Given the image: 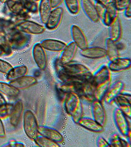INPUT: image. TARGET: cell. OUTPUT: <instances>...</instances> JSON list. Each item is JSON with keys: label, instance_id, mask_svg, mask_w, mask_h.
Here are the masks:
<instances>
[{"label": "cell", "instance_id": "cell-1", "mask_svg": "<svg viewBox=\"0 0 131 147\" xmlns=\"http://www.w3.org/2000/svg\"><path fill=\"white\" fill-rule=\"evenodd\" d=\"M57 65V70H60L66 75L77 78H88L93 77V75L85 65L76 62H70L62 65L59 61Z\"/></svg>", "mask_w": 131, "mask_h": 147}, {"label": "cell", "instance_id": "cell-2", "mask_svg": "<svg viewBox=\"0 0 131 147\" xmlns=\"http://www.w3.org/2000/svg\"><path fill=\"white\" fill-rule=\"evenodd\" d=\"M23 127L27 136L32 140L38 136V122L35 116L31 110H26L24 113Z\"/></svg>", "mask_w": 131, "mask_h": 147}, {"label": "cell", "instance_id": "cell-3", "mask_svg": "<svg viewBox=\"0 0 131 147\" xmlns=\"http://www.w3.org/2000/svg\"><path fill=\"white\" fill-rule=\"evenodd\" d=\"M4 38L9 44L12 49L20 50L24 48L29 44L31 36L30 34L15 29Z\"/></svg>", "mask_w": 131, "mask_h": 147}, {"label": "cell", "instance_id": "cell-4", "mask_svg": "<svg viewBox=\"0 0 131 147\" xmlns=\"http://www.w3.org/2000/svg\"><path fill=\"white\" fill-rule=\"evenodd\" d=\"M113 117L114 123L121 134L127 138L131 136V128L128 117L120 108L114 109Z\"/></svg>", "mask_w": 131, "mask_h": 147}, {"label": "cell", "instance_id": "cell-5", "mask_svg": "<svg viewBox=\"0 0 131 147\" xmlns=\"http://www.w3.org/2000/svg\"><path fill=\"white\" fill-rule=\"evenodd\" d=\"M16 30L30 35H39L45 32V28L43 26L32 21L26 20L20 22L15 26Z\"/></svg>", "mask_w": 131, "mask_h": 147}, {"label": "cell", "instance_id": "cell-6", "mask_svg": "<svg viewBox=\"0 0 131 147\" xmlns=\"http://www.w3.org/2000/svg\"><path fill=\"white\" fill-rule=\"evenodd\" d=\"M32 56L37 67L41 70H45L47 66V56L45 50L41 43H36L32 49Z\"/></svg>", "mask_w": 131, "mask_h": 147}, {"label": "cell", "instance_id": "cell-7", "mask_svg": "<svg viewBox=\"0 0 131 147\" xmlns=\"http://www.w3.org/2000/svg\"><path fill=\"white\" fill-rule=\"evenodd\" d=\"M63 15V9L61 7H58L53 9L45 24L46 28L50 30L57 29L61 22Z\"/></svg>", "mask_w": 131, "mask_h": 147}, {"label": "cell", "instance_id": "cell-8", "mask_svg": "<svg viewBox=\"0 0 131 147\" xmlns=\"http://www.w3.org/2000/svg\"><path fill=\"white\" fill-rule=\"evenodd\" d=\"M91 111L93 119L104 127L106 122V113L102 102L95 100L92 102Z\"/></svg>", "mask_w": 131, "mask_h": 147}, {"label": "cell", "instance_id": "cell-9", "mask_svg": "<svg viewBox=\"0 0 131 147\" xmlns=\"http://www.w3.org/2000/svg\"><path fill=\"white\" fill-rule=\"evenodd\" d=\"M80 96L76 93L67 94L64 102V105L67 113L72 116L82 105Z\"/></svg>", "mask_w": 131, "mask_h": 147}, {"label": "cell", "instance_id": "cell-10", "mask_svg": "<svg viewBox=\"0 0 131 147\" xmlns=\"http://www.w3.org/2000/svg\"><path fill=\"white\" fill-rule=\"evenodd\" d=\"M70 31L73 41L76 44L78 48L82 50L88 47L86 35L79 26L73 25L71 27Z\"/></svg>", "mask_w": 131, "mask_h": 147}, {"label": "cell", "instance_id": "cell-11", "mask_svg": "<svg viewBox=\"0 0 131 147\" xmlns=\"http://www.w3.org/2000/svg\"><path fill=\"white\" fill-rule=\"evenodd\" d=\"M81 7L87 18L93 23H97L100 17L95 4L91 0H81Z\"/></svg>", "mask_w": 131, "mask_h": 147}, {"label": "cell", "instance_id": "cell-12", "mask_svg": "<svg viewBox=\"0 0 131 147\" xmlns=\"http://www.w3.org/2000/svg\"><path fill=\"white\" fill-rule=\"evenodd\" d=\"M131 65V59L129 58L118 57L110 61L107 66L111 71L120 72L130 68Z\"/></svg>", "mask_w": 131, "mask_h": 147}, {"label": "cell", "instance_id": "cell-13", "mask_svg": "<svg viewBox=\"0 0 131 147\" xmlns=\"http://www.w3.org/2000/svg\"><path fill=\"white\" fill-rule=\"evenodd\" d=\"M37 80L35 77L32 76L26 75L11 80L10 84L19 90L28 88L35 85Z\"/></svg>", "mask_w": 131, "mask_h": 147}, {"label": "cell", "instance_id": "cell-14", "mask_svg": "<svg viewBox=\"0 0 131 147\" xmlns=\"http://www.w3.org/2000/svg\"><path fill=\"white\" fill-rule=\"evenodd\" d=\"M119 107L126 116L130 118L131 117V97L130 94L121 93L116 97L114 100Z\"/></svg>", "mask_w": 131, "mask_h": 147}, {"label": "cell", "instance_id": "cell-15", "mask_svg": "<svg viewBox=\"0 0 131 147\" xmlns=\"http://www.w3.org/2000/svg\"><path fill=\"white\" fill-rule=\"evenodd\" d=\"M77 50L78 47L76 44L73 41L70 42L62 51L59 61L62 65L72 62Z\"/></svg>", "mask_w": 131, "mask_h": 147}, {"label": "cell", "instance_id": "cell-16", "mask_svg": "<svg viewBox=\"0 0 131 147\" xmlns=\"http://www.w3.org/2000/svg\"><path fill=\"white\" fill-rule=\"evenodd\" d=\"M124 88V84L120 80L114 82L112 85H110L104 98L106 102L108 104L113 103L116 97L122 92Z\"/></svg>", "mask_w": 131, "mask_h": 147}, {"label": "cell", "instance_id": "cell-17", "mask_svg": "<svg viewBox=\"0 0 131 147\" xmlns=\"http://www.w3.org/2000/svg\"><path fill=\"white\" fill-rule=\"evenodd\" d=\"M106 7V11L102 20L105 25L109 27L114 20L118 17V11L116 9L114 2H108Z\"/></svg>", "mask_w": 131, "mask_h": 147}, {"label": "cell", "instance_id": "cell-18", "mask_svg": "<svg viewBox=\"0 0 131 147\" xmlns=\"http://www.w3.org/2000/svg\"><path fill=\"white\" fill-rule=\"evenodd\" d=\"M80 54L82 57L89 59H100L106 57L105 49L99 47H87L81 50Z\"/></svg>", "mask_w": 131, "mask_h": 147}, {"label": "cell", "instance_id": "cell-19", "mask_svg": "<svg viewBox=\"0 0 131 147\" xmlns=\"http://www.w3.org/2000/svg\"><path fill=\"white\" fill-rule=\"evenodd\" d=\"M111 80V71L107 66L103 65L93 75L94 86Z\"/></svg>", "mask_w": 131, "mask_h": 147}, {"label": "cell", "instance_id": "cell-20", "mask_svg": "<svg viewBox=\"0 0 131 147\" xmlns=\"http://www.w3.org/2000/svg\"><path fill=\"white\" fill-rule=\"evenodd\" d=\"M38 133L39 135L53 141L57 143L63 141L62 134L55 129L46 126H39Z\"/></svg>", "mask_w": 131, "mask_h": 147}, {"label": "cell", "instance_id": "cell-21", "mask_svg": "<svg viewBox=\"0 0 131 147\" xmlns=\"http://www.w3.org/2000/svg\"><path fill=\"white\" fill-rule=\"evenodd\" d=\"M24 111V105L22 100H18L13 106L9 115V120L11 125L17 127L21 121Z\"/></svg>", "mask_w": 131, "mask_h": 147}, {"label": "cell", "instance_id": "cell-22", "mask_svg": "<svg viewBox=\"0 0 131 147\" xmlns=\"http://www.w3.org/2000/svg\"><path fill=\"white\" fill-rule=\"evenodd\" d=\"M40 43L45 50L54 52H62L67 45L65 42L54 39H44Z\"/></svg>", "mask_w": 131, "mask_h": 147}, {"label": "cell", "instance_id": "cell-23", "mask_svg": "<svg viewBox=\"0 0 131 147\" xmlns=\"http://www.w3.org/2000/svg\"><path fill=\"white\" fill-rule=\"evenodd\" d=\"M77 124L93 132L100 133L104 131V127L90 118L82 117L78 122Z\"/></svg>", "mask_w": 131, "mask_h": 147}, {"label": "cell", "instance_id": "cell-24", "mask_svg": "<svg viewBox=\"0 0 131 147\" xmlns=\"http://www.w3.org/2000/svg\"><path fill=\"white\" fill-rule=\"evenodd\" d=\"M6 5L12 15H20L29 14L23 3L19 0H7Z\"/></svg>", "mask_w": 131, "mask_h": 147}, {"label": "cell", "instance_id": "cell-25", "mask_svg": "<svg viewBox=\"0 0 131 147\" xmlns=\"http://www.w3.org/2000/svg\"><path fill=\"white\" fill-rule=\"evenodd\" d=\"M50 0H41L38 5V11L41 21L45 24L52 10Z\"/></svg>", "mask_w": 131, "mask_h": 147}, {"label": "cell", "instance_id": "cell-26", "mask_svg": "<svg viewBox=\"0 0 131 147\" xmlns=\"http://www.w3.org/2000/svg\"><path fill=\"white\" fill-rule=\"evenodd\" d=\"M109 38L114 42L119 41L122 36L121 20L118 17L109 26Z\"/></svg>", "mask_w": 131, "mask_h": 147}, {"label": "cell", "instance_id": "cell-27", "mask_svg": "<svg viewBox=\"0 0 131 147\" xmlns=\"http://www.w3.org/2000/svg\"><path fill=\"white\" fill-rule=\"evenodd\" d=\"M94 89L95 86L93 81L85 82L82 84L79 95L80 94V95L86 100L92 102L95 100L94 96Z\"/></svg>", "mask_w": 131, "mask_h": 147}, {"label": "cell", "instance_id": "cell-28", "mask_svg": "<svg viewBox=\"0 0 131 147\" xmlns=\"http://www.w3.org/2000/svg\"><path fill=\"white\" fill-rule=\"evenodd\" d=\"M105 46L106 57H108L109 61H111L120 57V54L116 42H114L109 37L106 39Z\"/></svg>", "mask_w": 131, "mask_h": 147}, {"label": "cell", "instance_id": "cell-29", "mask_svg": "<svg viewBox=\"0 0 131 147\" xmlns=\"http://www.w3.org/2000/svg\"><path fill=\"white\" fill-rule=\"evenodd\" d=\"M84 84L73 82H63V84L59 85V89L61 92L66 94L73 92L77 93L79 95L82 84Z\"/></svg>", "mask_w": 131, "mask_h": 147}, {"label": "cell", "instance_id": "cell-30", "mask_svg": "<svg viewBox=\"0 0 131 147\" xmlns=\"http://www.w3.org/2000/svg\"><path fill=\"white\" fill-rule=\"evenodd\" d=\"M15 25L10 20L0 18V37H5L15 30Z\"/></svg>", "mask_w": 131, "mask_h": 147}, {"label": "cell", "instance_id": "cell-31", "mask_svg": "<svg viewBox=\"0 0 131 147\" xmlns=\"http://www.w3.org/2000/svg\"><path fill=\"white\" fill-rule=\"evenodd\" d=\"M111 80L95 86L94 96L96 100L102 102L111 85Z\"/></svg>", "mask_w": 131, "mask_h": 147}, {"label": "cell", "instance_id": "cell-32", "mask_svg": "<svg viewBox=\"0 0 131 147\" xmlns=\"http://www.w3.org/2000/svg\"><path fill=\"white\" fill-rule=\"evenodd\" d=\"M28 69L27 66L24 65L19 66L14 68L13 67L10 72L7 74V79L8 80L11 81L19 78L20 77L26 75L28 73Z\"/></svg>", "mask_w": 131, "mask_h": 147}, {"label": "cell", "instance_id": "cell-33", "mask_svg": "<svg viewBox=\"0 0 131 147\" xmlns=\"http://www.w3.org/2000/svg\"><path fill=\"white\" fill-rule=\"evenodd\" d=\"M0 93L9 97H15L18 95L20 93V91L10 84L0 82Z\"/></svg>", "mask_w": 131, "mask_h": 147}, {"label": "cell", "instance_id": "cell-34", "mask_svg": "<svg viewBox=\"0 0 131 147\" xmlns=\"http://www.w3.org/2000/svg\"><path fill=\"white\" fill-rule=\"evenodd\" d=\"M34 141L35 144L38 146L41 147H59V144L49 139L42 136L39 134L37 137H36Z\"/></svg>", "mask_w": 131, "mask_h": 147}, {"label": "cell", "instance_id": "cell-35", "mask_svg": "<svg viewBox=\"0 0 131 147\" xmlns=\"http://www.w3.org/2000/svg\"><path fill=\"white\" fill-rule=\"evenodd\" d=\"M68 11L73 15L79 13L81 7L80 0H63Z\"/></svg>", "mask_w": 131, "mask_h": 147}, {"label": "cell", "instance_id": "cell-36", "mask_svg": "<svg viewBox=\"0 0 131 147\" xmlns=\"http://www.w3.org/2000/svg\"><path fill=\"white\" fill-rule=\"evenodd\" d=\"M109 143L111 147H130V144L124 139L120 137L118 134H113Z\"/></svg>", "mask_w": 131, "mask_h": 147}, {"label": "cell", "instance_id": "cell-37", "mask_svg": "<svg viewBox=\"0 0 131 147\" xmlns=\"http://www.w3.org/2000/svg\"><path fill=\"white\" fill-rule=\"evenodd\" d=\"M24 7L28 12L32 13H37L38 11V5L37 2L32 0H28L23 3Z\"/></svg>", "mask_w": 131, "mask_h": 147}, {"label": "cell", "instance_id": "cell-38", "mask_svg": "<svg viewBox=\"0 0 131 147\" xmlns=\"http://www.w3.org/2000/svg\"><path fill=\"white\" fill-rule=\"evenodd\" d=\"M0 48L2 49L3 55H9L12 54V49L4 37L0 38Z\"/></svg>", "mask_w": 131, "mask_h": 147}, {"label": "cell", "instance_id": "cell-39", "mask_svg": "<svg viewBox=\"0 0 131 147\" xmlns=\"http://www.w3.org/2000/svg\"><path fill=\"white\" fill-rule=\"evenodd\" d=\"M13 105L11 104H7L0 107V117L6 118L10 115Z\"/></svg>", "mask_w": 131, "mask_h": 147}, {"label": "cell", "instance_id": "cell-40", "mask_svg": "<svg viewBox=\"0 0 131 147\" xmlns=\"http://www.w3.org/2000/svg\"><path fill=\"white\" fill-rule=\"evenodd\" d=\"M114 3L118 11H123L131 5V0H117Z\"/></svg>", "mask_w": 131, "mask_h": 147}, {"label": "cell", "instance_id": "cell-41", "mask_svg": "<svg viewBox=\"0 0 131 147\" xmlns=\"http://www.w3.org/2000/svg\"><path fill=\"white\" fill-rule=\"evenodd\" d=\"M12 68V66L9 62L0 59V72L7 74Z\"/></svg>", "mask_w": 131, "mask_h": 147}, {"label": "cell", "instance_id": "cell-42", "mask_svg": "<svg viewBox=\"0 0 131 147\" xmlns=\"http://www.w3.org/2000/svg\"><path fill=\"white\" fill-rule=\"evenodd\" d=\"M83 112H84V110H83V107L82 104L77 110H76L75 112L73 114V115L71 116L73 120L75 123H76V124H77L79 121L82 118Z\"/></svg>", "mask_w": 131, "mask_h": 147}, {"label": "cell", "instance_id": "cell-43", "mask_svg": "<svg viewBox=\"0 0 131 147\" xmlns=\"http://www.w3.org/2000/svg\"><path fill=\"white\" fill-rule=\"evenodd\" d=\"M95 6L96 7V10L97 11L100 19H102L106 11V5H104L102 3H95Z\"/></svg>", "mask_w": 131, "mask_h": 147}, {"label": "cell", "instance_id": "cell-44", "mask_svg": "<svg viewBox=\"0 0 131 147\" xmlns=\"http://www.w3.org/2000/svg\"><path fill=\"white\" fill-rule=\"evenodd\" d=\"M96 144L98 147H111L109 143L105 139L101 136L98 137L97 139Z\"/></svg>", "mask_w": 131, "mask_h": 147}, {"label": "cell", "instance_id": "cell-45", "mask_svg": "<svg viewBox=\"0 0 131 147\" xmlns=\"http://www.w3.org/2000/svg\"><path fill=\"white\" fill-rule=\"evenodd\" d=\"M5 147H25L24 144L21 142L17 141H10L7 145L5 146Z\"/></svg>", "mask_w": 131, "mask_h": 147}, {"label": "cell", "instance_id": "cell-46", "mask_svg": "<svg viewBox=\"0 0 131 147\" xmlns=\"http://www.w3.org/2000/svg\"><path fill=\"white\" fill-rule=\"evenodd\" d=\"M5 136V131L3 123L0 119V137L4 138Z\"/></svg>", "mask_w": 131, "mask_h": 147}, {"label": "cell", "instance_id": "cell-47", "mask_svg": "<svg viewBox=\"0 0 131 147\" xmlns=\"http://www.w3.org/2000/svg\"><path fill=\"white\" fill-rule=\"evenodd\" d=\"M63 0H50L51 4L53 9L59 7Z\"/></svg>", "mask_w": 131, "mask_h": 147}, {"label": "cell", "instance_id": "cell-48", "mask_svg": "<svg viewBox=\"0 0 131 147\" xmlns=\"http://www.w3.org/2000/svg\"><path fill=\"white\" fill-rule=\"evenodd\" d=\"M125 16L128 18H131V5L129 7L126 8L124 10Z\"/></svg>", "mask_w": 131, "mask_h": 147}, {"label": "cell", "instance_id": "cell-49", "mask_svg": "<svg viewBox=\"0 0 131 147\" xmlns=\"http://www.w3.org/2000/svg\"><path fill=\"white\" fill-rule=\"evenodd\" d=\"M6 104H7V101L3 96L0 93V107Z\"/></svg>", "mask_w": 131, "mask_h": 147}, {"label": "cell", "instance_id": "cell-50", "mask_svg": "<svg viewBox=\"0 0 131 147\" xmlns=\"http://www.w3.org/2000/svg\"><path fill=\"white\" fill-rule=\"evenodd\" d=\"M95 3H102L104 5H106L108 3V0H94Z\"/></svg>", "mask_w": 131, "mask_h": 147}, {"label": "cell", "instance_id": "cell-51", "mask_svg": "<svg viewBox=\"0 0 131 147\" xmlns=\"http://www.w3.org/2000/svg\"><path fill=\"white\" fill-rule=\"evenodd\" d=\"M7 0H0V2L2 3H5V2H7Z\"/></svg>", "mask_w": 131, "mask_h": 147}, {"label": "cell", "instance_id": "cell-52", "mask_svg": "<svg viewBox=\"0 0 131 147\" xmlns=\"http://www.w3.org/2000/svg\"><path fill=\"white\" fill-rule=\"evenodd\" d=\"M19 1L23 3H24V2H26V1H28V0H19Z\"/></svg>", "mask_w": 131, "mask_h": 147}, {"label": "cell", "instance_id": "cell-53", "mask_svg": "<svg viewBox=\"0 0 131 147\" xmlns=\"http://www.w3.org/2000/svg\"><path fill=\"white\" fill-rule=\"evenodd\" d=\"M3 55V52H2V49L0 48V55Z\"/></svg>", "mask_w": 131, "mask_h": 147}, {"label": "cell", "instance_id": "cell-54", "mask_svg": "<svg viewBox=\"0 0 131 147\" xmlns=\"http://www.w3.org/2000/svg\"><path fill=\"white\" fill-rule=\"evenodd\" d=\"M32 1L34 2H37H37H40L41 0H32Z\"/></svg>", "mask_w": 131, "mask_h": 147}, {"label": "cell", "instance_id": "cell-55", "mask_svg": "<svg viewBox=\"0 0 131 147\" xmlns=\"http://www.w3.org/2000/svg\"><path fill=\"white\" fill-rule=\"evenodd\" d=\"M109 2H111V1H112V2H115V1H116L117 0H108Z\"/></svg>", "mask_w": 131, "mask_h": 147}, {"label": "cell", "instance_id": "cell-56", "mask_svg": "<svg viewBox=\"0 0 131 147\" xmlns=\"http://www.w3.org/2000/svg\"><path fill=\"white\" fill-rule=\"evenodd\" d=\"M0 38H1V37H0Z\"/></svg>", "mask_w": 131, "mask_h": 147}]
</instances>
